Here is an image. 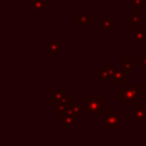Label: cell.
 Segmentation results:
<instances>
[{"label":"cell","instance_id":"11","mask_svg":"<svg viewBox=\"0 0 146 146\" xmlns=\"http://www.w3.org/2000/svg\"><path fill=\"white\" fill-rule=\"evenodd\" d=\"M46 51L50 52V57H54L55 54L60 51V43L55 41V38L50 39V42L46 43Z\"/></svg>","mask_w":146,"mask_h":146},{"label":"cell","instance_id":"15","mask_svg":"<svg viewBox=\"0 0 146 146\" xmlns=\"http://www.w3.org/2000/svg\"><path fill=\"white\" fill-rule=\"evenodd\" d=\"M144 10V0H132V15H139Z\"/></svg>","mask_w":146,"mask_h":146},{"label":"cell","instance_id":"18","mask_svg":"<svg viewBox=\"0 0 146 146\" xmlns=\"http://www.w3.org/2000/svg\"><path fill=\"white\" fill-rule=\"evenodd\" d=\"M138 67L139 68H146V52H144L143 56H140L138 58Z\"/></svg>","mask_w":146,"mask_h":146},{"label":"cell","instance_id":"14","mask_svg":"<svg viewBox=\"0 0 146 146\" xmlns=\"http://www.w3.org/2000/svg\"><path fill=\"white\" fill-rule=\"evenodd\" d=\"M122 68L128 74H131L133 72V58L132 57H123L122 58Z\"/></svg>","mask_w":146,"mask_h":146},{"label":"cell","instance_id":"1","mask_svg":"<svg viewBox=\"0 0 146 146\" xmlns=\"http://www.w3.org/2000/svg\"><path fill=\"white\" fill-rule=\"evenodd\" d=\"M102 94H87L86 98L81 100L82 110L87 115H102L107 110V105L103 103Z\"/></svg>","mask_w":146,"mask_h":146},{"label":"cell","instance_id":"13","mask_svg":"<svg viewBox=\"0 0 146 146\" xmlns=\"http://www.w3.org/2000/svg\"><path fill=\"white\" fill-rule=\"evenodd\" d=\"M96 78L99 79L103 84H106L110 80V75H108V72H107L106 67H98L96 70Z\"/></svg>","mask_w":146,"mask_h":146},{"label":"cell","instance_id":"20","mask_svg":"<svg viewBox=\"0 0 146 146\" xmlns=\"http://www.w3.org/2000/svg\"><path fill=\"white\" fill-rule=\"evenodd\" d=\"M141 104H143V106H144V111H145V120H146V99H144Z\"/></svg>","mask_w":146,"mask_h":146},{"label":"cell","instance_id":"5","mask_svg":"<svg viewBox=\"0 0 146 146\" xmlns=\"http://www.w3.org/2000/svg\"><path fill=\"white\" fill-rule=\"evenodd\" d=\"M133 108H132V116L133 119L137 121V123L139 125H143L145 123V111H144V106L143 104H140L139 102H136L135 104H132Z\"/></svg>","mask_w":146,"mask_h":146},{"label":"cell","instance_id":"2","mask_svg":"<svg viewBox=\"0 0 146 146\" xmlns=\"http://www.w3.org/2000/svg\"><path fill=\"white\" fill-rule=\"evenodd\" d=\"M144 94V89L139 87L138 83H123L116 90V98L122 100L123 105L135 104L138 102V96Z\"/></svg>","mask_w":146,"mask_h":146},{"label":"cell","instance_id":"10","mask_svg":"<svg viewBox=\"0 0 146 146\" xmlns=\"http://www.w3.org/2000/svg\"><path fill=\"white\" fill-rule=\"evenodd\" d=\"M65 95H66V90L65 89H59V90L51 89L50 90V104L51 105L58 104Z\"/></svg>","mask_w":146,"mask_h":146},{"label":"cell","instance_id":"19","mask_svg":"<svg viewBox=\"0 0 146 146\" xmlns=\"http://www.w3.org/2000/svg\"><path fill=\"white\" fill-rule=\"evenodd\" d=\"M44 7V1L43 0H38L35 3V10H42Z\"/></svg>","mask_w":146,"mask_h":146},{"label":"cell","instance_id":"17","mask_svg":"<svg viewBox=\"0 0 146 146\" xmlns=\"http://www.w3.org/2000/svg\"><path fill=\"white\" fill-rule=\"evenodd\" d=\"M70 110L72 111V113L76 116V115H79L80 113H81V111H82V106H81V104H71V106H70Z\"/></svg>","mask_w":146,"mask_h":146},{"label":"cell","instance_id":"6","mask_svg":"<svg viewBox=\"0 0 146 146\" xmlns=\"http://www.w3.org/2000/svg\"><path fill=\"white\" fill-rule=\"evenodd\" d=\"M111 82L113 84H123L128 82V73L121 67V68H115L113 75L111 76Z\"/></svg>","mask_w":146,"mask_h":146},{"label":"cell","instance_id":"16","mask_svg":"<svg viewBox=\"0 0 146 146\" xmlns=\"http://www.w3.org/2000/svg\"><path fill=\"white\" fill-rule=\"evenodd\" d=\"M143 21H144V17L140 16V15H131V16H128V26L133 27V26L138 25L139 23H141Z\"/></svg>","mask_w":146,"mask_h":146},{"label":"cell","instance_id":"8","mask_svg":"<svg viewBox=\"0 0 146 146\" xmlns=\"http://www.w3.org/2000/svg\"><path fill=\"white\" fill-rule=\"evenodd\" d=\"M132 42H146V31L143 26L136 25L132 27Z\"/></svg>","mask_w":146,"mask_h":146},{"label":"cell","instance_id":"12","mask_svg":"<svg viewBox=\"0 0 146 146\" xmlns=\"http://www.w3.org/2000/svg\"><path fill=\"white\" fill-rule=\"evenodd\" d=\"M112 31H113V17L102 16V32H112Z\"/></svg>","mask_w":146,"mask_h":146},{"label":"cell","instance_id":"9","mask_svg":"<svg viewBox=\"0 0 146 146\" xmlns=\"http://www.w3.org/2000/svg\"><path fill=\"white\" fill-rule=\"evenodd\" d=\"M75 25L76 26H91L92 25V18L87 15V11L83 10L79 16L75 17Z\"/></svg>","mask_w":146,"mask_h":146},{"label":"cell","instance_id":"7","mask_svg":"<svg viewBox=\"0 0 146 146\" xmlns=\"http://www.w3.org/2000/svg\"><path fill=\"white\" fill-rule=\"evenodd\" d=\"M71 98H72L71 94H66V95L62 98V100H60L58 104H56V111H55V113H56L57 115L62 114L63 112H65L66 110L70 108V106H71Z\"/></svg>","mask_w":146,"mask_h":146},{"label":"cell","instance_id":"3","mask_svg":"<svg viewBox=\"0 0 146 146\" xmlns=\"http://www.w3.org/2000/svg\"><path fill=\"white\" fill-rule=\"evenodd\" d=\"M102 124L110 131H116L120 125H123V115L116 110H106V114H102Z\"/></svg>","mask_w":146,"mask_h":146},{"label":"cell","instance_id":"4","mask_svg":"<svg viewBox=\"0 0 146 146\" xmlns=\"http://www.w3.org/2000/svg\"><path fill=\"white\" fill-rule=\"evenodd\" d=\"M59 116H60V120H59L60 125H64L65 127V130L66 131H70L73 128V125L75 124V115L68 108L65 112H63L62 114H59Z\"/></svg>","mask_w":146,"mask_h":146}]
</instances>
